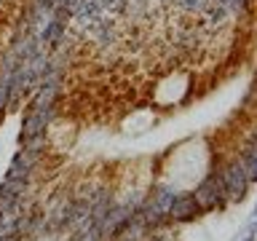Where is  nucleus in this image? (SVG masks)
Segmentation results:
<instances>
[{"label": "nucleus", "instance_id": "obj_1", "mask_svg": "<svg viewBox=\"0 0 257 241\" xmlns=\"http://www.w3.org/2000/svg\"><path fill=\"white\" fill-rule=\"evenodd\" d=\"M193 196H196V201L201 204V209H204V212H214V209H217V212H222V209L230 204L228 196H225V188H222L220 166H217L214 172H209L204 180L196 185Z\"/></svg>", "mask_w": 257, "mask_h": 241}, {"label": "nucleus", "instance_id": "obj_2", "mask_svg": "<svg viewBox=\"0 0 257 241\" xmlns=\"http://www.w3.org/2000/svg\"><path fill=\"white\" fill-rule=\"evenodd\" d=\"M220 177H222V188H225V196H228V201H244L246 190L252 188L246 180V172L244 166H241V161H230V164L220 166Z\"/></svg>", "mask_w": 257, "mask_h": 241}, {"label": "nucleus", "instance_id": "obj_3", "mask_svg": "<svg viewBox=\"0 0 257 241\" xmlns=\"http://www.w3.org/2000/svg\"><path fill=\"white\" fill-rule=\"evenodd\" d=\"M166 214H169V220H174V222H193V220H198V217H204L206 212L201 209V204L196 201V196H193V190H188V193H177L174 201L166 209Z\"/></svg>", "mask_w": 257, "mask_h": 241}, {"label": "nucleus", "instance_id": "obj_4", "mask_svg": "<svg viewBox=\"0 0 257 241\" xmlns=\"http://www.w3.org/2000/svg\"><path fill=\"white\" fill-rule=\"evenodd\" d=\"M174 196H177L174 188H169V185H156V188H153V193H150V198L145 201V206L158 209V212H166L169 204L174 201Z\"/></svg>", "mask_w": 257, "mask_h": 241}, {"label": "nucleus", "instance_id": "obj_5", "mask_svg": "<svg viewBox=\"0 0 257 241\" xmlns=\"http://www.w3.org/2000/svg\"><path fill=\"white\" fill-rule=\"evenodd\" d=\"M64 30H67V24H62V22H56V19H48L43 32H40L38 38H40V43H48L51 48H59L62 46V38H64Z\"/></svg>", "mask_w": 257, "mask_h": 241}, {"label": "nucleus", "instance_id": "obj_6", "mask_svg": "<svg viewBox=\"0 0 257 241\" xmlns=\"http://www.w3.org/2000/svg\"><path fill=\"white\" fill-rule=\"evenodd\" d=\"M38 51H40V38L32 35V38H27L19 48H16L14 56H16V59H19L22 64H27V62H32V56H35Z\"/></svg>", "mask_w": 257, "mask_h": 241}, {"label": "nucleus", "instance_id": "obj_7", "mask_svg": "<svg viewBox=\"0 0 257 241\" xmlns=\"http://www.w3.org/2000/svg\"><path fill=\"white\" fill-rule=\"evenodd\" d=\"M14 102V88H11V78L8 75H3L0 72V107H8V104Z\"/></svg>", "mask_w": 257, "mask_h": 241}, {"label": "nucleus", "instance_id": "obj_8", "mask_svg": "<svg viewBox=\"0 0 257 241\" xmlns=\"http://www.w3.org/2000/svg\"><path fill=\"white\" fill-rule=\"evenodd\" d=\"M8 217H11V214L0 212V233H8Z\"/></svg>", "mask_w": 257, "mask_h": 241}, {"label": "nucleus", "instance_id": "obj_9", "mask_svg": "<svg viewBox=\"0 0 257 241\" xmlns=\"http://www.w3.org/2000/svg\"><path fill=\"white\" fill-rule=\"evenodd\" d=\"M241 241H254V230H249V233H246V236L241 238Z\"/></svg>", "mask_w": 257, "mask_h": 241}, {"label": "nucleus", "instance_id": "obj_10", "mask_svg": "<svg viewBox=\"0 0 257 241\" xmlns=\"http://www.w3.org/2000/svg\"><path fill=\"white\" fill-rule=\"evenodd\" d=\"M3 118H6V110H3V107H0V124H3Z\"/></svg>", "mask_w": 257, "mask_h": 241}]
</instances>
